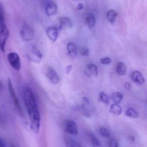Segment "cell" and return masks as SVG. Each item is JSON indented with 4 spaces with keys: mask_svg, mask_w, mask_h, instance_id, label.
<instances>
[{
    "mask_svg": "<svg viewBox=\"0 0 147 147\" xmlns=\"http://www.w3.org/2000/svg\"><path fill=\"white\" fill-rule=\"evenodd\" d=\"M8 86L9 91L10 97L14 103L16 108L17 109L19 113H22L21 108L20 105L19 103V100L16 97V94L14 89L13 87V84H12L10 79H9L8 81Z\"/></svg>",
    "mask_w": 147,
    "mask_h": 147,
    "instance_id": "5b68a950",
    "label": "cell"
},
{
    "mask_svg": "<svg viewBox=\"0 0 147 147\" xmlns=\"http://www.w3.org/2000/svg\"><path fill=\"white\" fill-rule=\"evenodd\" d=\"M125 87L126 89L129 90L130 89V84L129 82H126L125 84Z\"/></svg>",
    "mask_w": 147,
    "mask_h": 147,
    "instance_id": "4dcf8cb0",
    "label": "cell"
},
{
    "mask_svg": "<svg viewBox=\"0 0 147 147\" xmlns=\"http://www.w3.org/2000/svg\"><path fill=\"white\" fill-rule=\"evenodd\" d=\"M45 12L48 16L55 15L57 12V6L52 0H48L46 4Z\"/></svg>",
    "mask_w": 147,
    "mask_h": 147,
    "instance_id": "8992f818",
    "label": "cell"
},
{
    "mask_svg": "<svg viewBox=\"0 0 147 147\" xmlns=\"http://www.w3.org/2000/svg\"><path fill=\"white\" fill-rule=\"evenodd\" d=\"M80 53L81 56L86 57L89 55V50L86 47H82L80 50Z\"/></svg>",
    "mask_w": 147,
    "mask_h": 147,
    "instance_id": "d4e9b609",
    "label": "cell"
},
{
    "mask_svg": "<svg viewBox=\"0 0 147 147\" xmlns=\"http://www.w3.org/2000/svg\"><path fill=\"white\" fill-rule=\"evenodd\" d=\"M86 22L88 27L91 29L94 27L96 25V20L95 16L92 13H89L86 18Z\"/></svg>",
    "mask_w": 147,
    "mask_h": 147,
    "instance_id": "e0dca14e",
    "label": "cell"
},
{
    "mask_svg": "<svg viewBox=\"0 0 147 147\" xmlns=\"http://www.w3.org/2000/svg\"><path fill=\"white\" fill-rule=\"evenodd\" d=\"M100 134L105 138H109L110 137L111 135L109 131L104 127H102L99 130Z\"/></svg>",
    "mask_w": 147,
    "mask_h": 147,
    "instance_id": "7402d4cb",
    "label": "cell"
},
{
    "mask_svg": "<svg viewBox=\"0 0 147 147\" xmlns=\"http://www.w3.org/2000/svg\"><path fill=\"white\" fill-rule=\"evenodd\" d=\"M9 36V31L5 22L4 9L0 2V49L5 52V46Z\"/></svg>",
    "mask_w": 147,
    "mask_h": 147,
    "instance_id": "7a4b0ae2",
    "label": "cell"
},
{
    "mask_svg": "<svg viewBox=\"0 0 147 147\" xmlns=\"http://www.w3.org/2000/svg\"><path fill=\"white\" fill-rule=\"evenodd\" d=\"M23 98L31 120V129L34 133L38 134L40 126V114L35 97L30 88H24Z\"/></svg>",
    "mask_w": 147,
    "mask_h": 147,
    "instance_id": "6da1fadb",
    "label": "cell"
},
{
    "mask_svg": "<svg viewBox=\"0 0 147 147\" xmlns=\"http://www.w3.org/2000/svg\"><path fill=\"white\" fill-rule=\"evenodd\" d=\"M91 138L92 142V144L93 146L95 147L100 146H101L100 145V142L97 139L96 136L94 135L91 134L90 135Z\"/></svg>",
    "mask_w": 147,
    "mask_h": 147,
    "instance_id": "603a6c76",
    "label": "cell"
},
{
    "mask_svg": "<svg viewBox=\"0 0 147 147\" xmlns=\"http://www.w3.org/2000/svg\"><path fill=\"white\" fill-rule=\"evenodd\" d=\"M109 111L111 113L113 114L114 115L118 116L121 114L122 109L121 107L119 106L118 104L116 103L113 104L110 106Z\"/></svg>",
    "mask_w": 147,
    "mask_h": 147,
    "instance_id": "5bb4252c",
    "label": "cell"
},
{
    "mask_svg": "<svg viewBox=\"0 0 147 147\" xmlns=\"http://www.w3.org/2000/svg\"><path fill=\"white\" fill-rule=\"evenodd\" d=\"M77 9L78 10H81L83 8V5L81 3H79L77 6Z\"/></svg>",
    "mask_w": 147,
    "mask_h": 147,
    "instance_id": "1f68e13d",
    "label": "cell"
},
{
    "mask_svg": "<svg viewBox=\"0 0 147 147\" xmlns=\"http://www.w3.org/2000/svg\"><path fill=\"white\" fill-rule=\"evenodd\" d=\"M66 130L67 133L73 135H78V130L77 124L74 121L69 120L66 123Z\"/></svg>",
    "mask_w": 147,
    "mask_h": 147,
    "instance_id": "30bf717a",
    "label": "cell"
},
{
    "mask_svg": "<svg viewBox=\"0 0 147 147\" xmlns=\"http://www.w3.org/2000/svg\"><path fill=\"white\" fill-rule=\"evenodd\" d=\"M117 16V13L114 9H111L108 11L106 15L107 20L111 24H114L115 22Z\"/></svg>",
    "mask_w": 147,
    "mask_h": 147,
    "instance_id": "9a60e30c",
    "label": "cell"
},
{
    "mask_svg": "<svg viewBox=\"0 0 147 147\" xmlns=\"http://www.w3.org/2000/svg\"><path fill=\"white\" fill-rule=\"evenodd\" d=\"M59 30L56 27H51L47 28L46 33L47 36L53 42H54L57 39Z\"/></svg>",
    "mask_w": 147,
    "mask_h": 147,
    "instance_id": "9c48e42d",
    "label": "cell"
},
{
    "mask_svg": "<svg viewBox=\"0 0 147 147\" xmlns=\"http://www.w3.org/2000/svg\"><path fill=\"white\" fill-rule=\"evenodd\" d=\"M109 146L111 147H118V142L117 140L115 139H111L110 141Z\"/></svg>",
    "mask_w": 147,
    "mask_h": 147,
    "instance_id": "4316f807",
    "label": "cell"
},
{
    "mask_svg": "<svg viewBox=\"0 0 147 147\" xmlns=\"http://www.w3.org/2000/svg\"><path fill=\"white\" fill-rule=\"evenodd\" d=\"M72 69V66L71 65H68V66H66V67H65V72H66V74H69V73L70 72Z\"/></svg>",
    "mask_w": 147,
    "mask_h": 147,
    "instance_id": "83f0119b",
    "label": "cell"
},
{
    "mask_svg": "<svg viewBox=\"0 0 147 147\" xmlns=\"http://www.w3.org/2000/svg\"><path fill=\"white\" fill-rule=\"evenodd\" d=\"M60 26L62 27H65L66 28H71L72 26V22L69 17H61L59 19Z\"/></svg>",
    "mask_w": 147,
    "mask_h": 147,
    "instance_id": "4fadbf2b",
    "label": "cell"
},
{
    "mask_svg": "<svg viewBox=\"0 0 147 147\" xmlns=\"http://www.w3.org/2000/svg\"><path fill=\"white\" fill-rule=\"evenodd\" d=\"M132 80L136 83L142 85L145 83V79L142 74L138 71L134 72L131 75Z\"/></svg>",
    "mask_w": 147,
    "mask_h": 147,
    "instance_id": "8fae6325",
    "label": "cell"
},
{
    "mask_svg": "<svg viewBox=\"0 0 147 147\" xmlns=\"http://www.w3.org/2000/svg\"><path fill=\"white\" fill-rule=\"evenodd\" d=\"M67 146L68 147H80L81 146L78 142L73 140H70L67 142Z\"/></svg>",
    "mask_w": 147,
    "mask_h": 147,
    "instance_id": "cb8c5ba5",
    "label": "cell"
},
{
    "mask_svg": "<svg viewBox=\"0 0 147 147\" xmlns=\"http://www.w3.org/2000/svg\"><path fill=\"white\" fill-rule=\"evenodd\" d=\"M46 75L52 83L57 84L59 82V77L53 68L49 67L47 70Z\"/></svg>",
    "mask_w": 147,
    "mask_h": 147,
    "instance_id": "52a82bcc",
    "label": "cell"
},
{
    "mask_svg": "<svg viewBox=\"0 0 147 147\" xmlns=\"http://www.w3.org/2000/svg\"><path fill=\"white\" fill-rule=\"evenodd\" d=\"M126 115L129 117L133 118H137L139 116L138 112L133 108H129L126 111Z\"/></svg>",
    "mask_w": 147,
    "mask_h": 147,
    "instance_id": "ffe728a7",
    "label": "cell"
},
{
    "mask_svg": "<svg viewBox=\"0 0 147 147\" xmlns=\"http://www.w3.org/2000/svg\"><path fill=\"white\" fill-rule=\"evenodd\" d=\"M42 54L40 51L36 47H32V51L28 56V58L33 61L40 63L42 59Z\"/></svg>",
    "mask_w": 147,
    "mask_h": 147,
    "instance_id": "ba28073f",
    "label": "cell"
},
{
    "mask_svg": "<svg viewBox=\"0 0 147 147\" xmlns=\"http://www.w3.org/2000/svg\"><path fill=\"white\" fill-rule=\"evenodd\" d=\"M130 140L133 141H134V136H130Z\"/></svg>",
    "mask_w": 147,
    "mask_h": 147,
    "instance_id": "d6a6232c",
    "label": "cell"
},
{
    "mask_svg": "<svg viewBox=\"0 0 147 147\" xmlns=\"http://www.w3.org/2000/svg\"><path fill=\"white\" fill-rule=\"evenodd\" d=\"M20 36L24 41L32 40L34 37L33 30L28 24L25 23L22 26L20 31Z\"/></svg>",
    "mask_w": 147,
    "mask_h": 147,
    "instance_id": "277c9868",
    "label": "cell"
},
{
    "mask_svg": "<svg viewBox=\"0 0 147 147\" xmlns=\"http://www.w3.org/2000/svg\"><path fill=\"white\" fill-rule=\"evenodd\" d=\"M100 98L101 101L105 104L106 105H109L110 104V99L109 98V97L107 95L104 93V92H101L100 93Z\"/></svg>",
    "mask_w": 147,
    "mask_h": 147,
    "instance_id": "44dd1931",
    "label": "cell"
},
{
    "mask_svg": "<svg viewBox=\"0 0 147 147\" xmlns=\"http://www.w3.org/2000/svg\"><path fill=\"white\" fill-rule=\"evenodd\" d=\"M5 146V142L4 141L0 138V147H4Z\"/></svg>",
    "mask_w": 147,
    "mask_h": 147,
    "instance_id": "f546056e",
    "label": "cell"
},
{
    "mask_svg": "<svg viewBox=\"0 0 147 147\" xmlns=\"http://www.w3.org/2000/svg\"><path fill=\"white\" fill-rule=\"evenodd\" d=\"M111 62V60L109 58H104L101 60V63L103 64H109Z\"/></svg>",
    "mask_w": 147,
    "mask_h": 147,
    "instance_id": "484cf974",
    "label": "cell"
},
{
    "mask_svg": "<svg viewBox=\"0 0 147 147\" xmlns=\"http://www.w3.org/2000/svg\"><path fill=\"white\" fill-rule=\"evenodd\" d=\"M67 49L70 57L75 58L78 55L77 47L75 43L73 42H69L67 45Z\"/></svg>",
    "mask_w": 147,
    "mask_h": 147,
    "instance_id": "7c38bea8",
    "label": "cell"
},
{
    "mask_svg": "<svg viewBox=\"0 0 147 147\" xmlns=\"http://www.w3.org/2000/svg\"><path fill=\"white\" fill-rule=\"evenodd\" d=\"M82 100H83V102H84V104H85V105H89L90 102H89V100H88L87 98H82Z\"/></svg>",
    "mask_w": 147,
    "mask_h": 147,
    "instance_id": "f1b7e54d",
    "label": "cell"
},
{
    "mask_svg": "<svg viewBox=\"0 0 147 147\" xmlns=\"http://www.w3.org/2000/svg\"><path fill=\"white\" fill-rule=\"evenodd\" d=\"M87 71L90 75L96 76L98 75V69L96 66L94 64H89L87 66Z\"/></svg>",
    "mask_w": 147,
    "mask_h": 147,
    "instance_id": "ac0fdd59",
    "label": "cell"
},
{
    "mask_svg": "<svg viewBox=\"0 0 147 147\" xmlns=\"http://www.w3.org/2000/svg\"><path fill=\"white\" fill-rule=\"evenodd\" d=\"M127 67L125 63L120 62L117 65V72L120 76H124L127 73Z\"/></svg>",
    "mask_w": 147,
    "mask_h": 147,
    "instance_id": "2e32d148",
    "label": "cell"
},
{
    "mask_svg": "<svg viewBox=\"0 0 147 147\" xmlns=\"http://www.w3.org/2000/svg\"><path fill=\"white\" fill-rule=\"evenodd\" d=\"M7 59L10 65L13 69L19 71L21 67L20 58L18 54L16 52H10L8 54Z\"/></svg>",
    "mask_w": 147,
    "mask_h": 147,
    "instance_id": "3957f363",
    "label": "cell"
},
{
    "mask_svg": "<svg viewBox=\"0 0 147 147\" xmlns=\"http://www.w3.org/2000/svg\"><path fill=\"white\" fill-rule=\"evenodd\" d=\"M123 98V94L119 92H115L112 95V98L113 101L117 104H119L121 103Z\"/></svg>",
    "mask_w": 147,
    "mask_h": 147,
    "instance_id": "d6986e66",
    "label": "cell"
}]
</instances>
